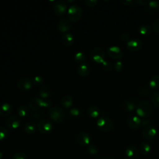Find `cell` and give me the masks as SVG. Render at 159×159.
<instances>
[{
	"label": "cell",
	"mask_w": 159,
	"mask_h": 159,
	"mask_svg": "<svg viewBox=\"0 0 159 159\" xmlns=\"http://www.w3.org/2000/svg\"><path fill=\"white\" fill-rule=\"evenodd\" d=\"M153 106L152 103L147 101L140 102L136 106V113L137 116L142 118H147L153 113Z\"/></svg>",
	"instance_id": "6da1fadb"
},
{
	"label": "cell",
	"mask_w": 159,
	"mask_h": 159,
	"mask_svg": "<svg viewBox=\"0 0 159 159\" xmlns=\"http://www.w3.org/2000/svg\"><path fill=\"white\" fill-rule=\"evenodd\" d=\"M48 114L50 119L57 123L62 122L66 117L65 111L62 108L58 106L51 107L48 110Z\"/></svg>",
	"instance_id": "7a4b0ae2"
},
{
	"label": "cell",
	"mask_w": 159,
	"mask_h": 159,
	"mask_svg": "<svg viewBox=\"0 0 159 159\" xmlns=\"http://www.w3.org/2000/svg\"><path fill=\"white\" fill-rule=\"evenodd\" d=\"M96 124L100 130L105 132L112 130L114 127V123L112 120L108 117L104 116L100 117L97 120Z\"/></svg>",
	"instance_id": "3957f363"
},
{
	"label": "cell",
	"mask_w": 159,
	"mask_h": 159,
	"mask_svg": "<svg viewBox=\"0 0 159 159\" xmlns=\"http://www.w3.org/2000/svg\"><path fill=\"white\" fill-rule=\"evenodd\" d=\"M68 18L73 22H78L82 15V10L81 7L76 4L70 6L68 10L67 11Z\"/></svg>",
	"instance_id": "277c9868"
},
{
	"label": "cell",
	"mask_w": 159,
	"mask_h": 159,
	"mask_svg": "<svg viewBox=\"0 0 159 159\" xmlns=\"http://www.w3.org/2000/svg\"><path fill=\"white\" fill-rule=\"evenodd\" d=\"M91 58L98 63H102L105 60V52L99 47L93 48L91 52Z\"/></svg>",
	"instance_id": "5b68a950"
},
{
	"label": "cell",
	"mask_w": 159,
	"mask_h": 159,
	"mask_svg": "<svg viewBox=\"0 0 159 159\" xmlns=\"http://www.w3.org/2000/svg\"><path fill=\"white\" fill-rule=\"evenodd\" d=\"M37 129L42 134H48L52 131L53 125L50 120L42 119L37 124Z\"/></svg>",
	"instance_id": "8992f818"
},
{
	"label": "cell",
	"mask_w": 159,
	"mask_h": 159,
	"mask_svg": "<svg viewBox=\"0 0 159 159\" xmlns=\"http://www.w3.org/2000/svg\"><path fill=\"white\" fill-rule=\"evenodd\" d=\"M157 130L155 127L152 125H150L143 129L142 132V135L144 139L147 141H150L153 140L156 136Z\"/></svg>",
	"instance_id": "52a82bcc"
},
{
	"label": "cell",
	"mask_w": 159,
	"mask_h": 159,
	"mask_svg": "<svg viewBox=\"0 0 159 159\" xmlns=\"http://www.w3.org/2000/svg\"><path fill=\"white\" fill-rule=\"evenodd\" d=\"M53 9L55 13L58 16H62L67 11V4L65 1H57L55 2L53 6Z\"/></svg>",
	"instance_id": "ba28073f"
},
{
	"label": "cell",
	"mask_w": 159,
	"mask_h": 159,
	"mask_svg": "<svg viewBox=\"0 0 159 159\" xmlns=\"http://www.w3.org/2000/svg\"><path fill=\"white\" fill-rule=\"evenodd\" d=\"M20 119L16 116H12L9 117L6 120V125L8 129L15 130L19 128L20 125Z\"/></svg>",
	"instance_id": "9c48e42d"
},
{
	"label": "cell",
	"mask_w": 159,
	"mask_h": 159,
	"mask_svg": "<svg viewBox=\"0 0 159 159\" xmlns=\"http://www.w3.org/2000/svg\"><path fill=\"white\" fill-rule=\"evenodd\" d=\"M107 53L110 57L119 60L123 57V52L117 46H111L107 49Z\"/></svg>",
	"instance_id": "30bf717a"
},
{
	"label": "cell",
	"mask_w": 159,
	"mask_h": 159,
	"mask_svg": "<svg viewBox=\"0 0 159 159\" xmlns=\"http://www.w3.org/2000/svg\"><path fill=\"white\" fill-rule=\"evenodd\" d=\"M142 46V41L139 39H132L127 42V48L132 52L139 50Z\"/></svg>",
	"instance_id": "8fae6325"
},
{
	"label": "cell",
	"mask_w": 159,
	"mask_h": 159,
	"mask_svg": "<svg viewBox=\"0 0 159 159\" xmlns=\"http://www.w3.org/2000/svg\"><path fill=\"white\" fill-rule=\"evenodd\" d=\"M17 87L22 91H27L32 87V82L28 78H22L17 81Z\"/></svg>",
	"instance_id": "7c38bea8"
},
{
	"label": "cell",
	"mask_w": 159,
	"mask_h": 159,
	"mask_svg": "<svg viewBox=\"0 0 159 159\" xmlns=\"http://www.w3.org/2000/svg\"><path fill=\"white\" fill-rule=\"evenodd\" d=\"M77 142L82 146H88L90 144L91 138L88 134L86 132H80L76 136Z\"/></svg>",
	"instance_id": "4fadbf2b"
},
{
	"label": "cell",
	"mask_w": 159,
	"mask_h": 159,
	"mask_svg": "<svg viewBox=\"0 0 159 159\" xmlns=\"http://www.w3.org/2000/svg\"><path fill=\"white\" fill-rule=\"evenodd\" d=\"M127 124L131 129H137L141 125V118L138 116H131L127 120Z\"/></svg>",
	"instance_id": "5bb4252c"
},
{
	"label": "cell",
	"mask_w": 159,
	"mask_h": 159,
	"mask_svg": "<svg viewBox=\"0 0 159 159\" xmlns=\"http://www.w3.org/2000/svg\"><path fill=\"white\" fill-rule=\"evenodd\" d=\"M77 71L81 76L86 77L89 75L91 72V67L88 63H83L78 66Z\"/></svg>",
	"instance_id": "9a60e30c"
},
{
	"label": "cell",
	"mask_w": 159,
	"mask_h": 159,
	"mask_svg": "<svg viewBox=\"0 0 159 159\" xmlns=\"http://www.w3.org/2000/svg\"><path fill=\"white\" fill-rule=\"evenodd\" d=\"M71 29V24L69 20L66 18L60 19L58 23V30L60 32L66 33Z\"/></svg>",
	"instance_id": "2e32d148"
},
{
	"label": "cell",
	"mask_w": 159,
	"mask_h": 159,
	"mask_svg": "<svg viewBox=\"0 0 159 159\" xmlns=\"http://www.w3.org/2000/svg\"><path fill=\"white\" fill-rule=\"evenodd\" d=\"M125 153L127 158L130 159H135L138 157L139 150L134 145H129L126 148Z\"/></svg>",
	"instance_id": "e0dca14e"
},
{
	"label": "cell",
	"mask_w": 159,
	"mask_h": 159,
	"mask_svg": "<svg viewBox=\"0 0 159 159\" xmlns=\"http://www.w3.org/2000/svg\"><path fill=\"white\" fill-rule=\"evenodd\" d=\"M12 111V107L9 103H4L0 106V116L6 117Z\"/></svg>",
	"instance_id": "ac0fdd59"
},
{
	"label": "cell",
	"mask_w": 159,
	"mask_h": 159,
	"mask_svg": "<svg viewBox=\"0 0 159 159\" xmlns=\"http://www.w3.org/2000/svg\"><path fill=\"white\" fill-rule=\"evenodd\" d=\"M39 94L41 98L47 99L50 96L51 94V89L47 85H42L40 89Z\"/></svg>",
	"instance_id": "d6986e66"
},
{
	"label": "cell",
	"mask_w": 159,
	"mask_h": 159,
	"mask_svg": "<svg viewBox=\"0 0 159 159\" xmlns=\"http://www.w3.org/2000/svg\"><path fill=\"white\" fill-rule=\"evenodd\" d=\"M37 125L34 122H28L24 125V130L29 134H32L35 132Z\"/></svg>",
	"instance_id": "ffe728a7"
},
{
	"label": "cell",
	"mask_w": 159,
	"mask_h": 159,
	"mask_svg": "<svg viewBox=\"0 0 159 159\" xmlns=\"http://www.w3.org/2000/svg\"><path fill=\"white\" fill-rule=\"evenodd\" d=\"M139 151L140 153L143 155H148L151 151L150 145L147 142H142L139 147Z\"/></svg>",
	"instance_id": "44dd1931"
},
{
	"label": "cell",
	"mask_w": 159,
	"mask_h": 159,
	"mask_svg": "<svg viewBox=\"0 0 159 159\" xmlns=\"http://www.w3.org/2000/svg\"><path fill=\"white\" fill-rule=\"evenodd\" d=\"M149 88L152 89H156L159 88V75L152 76L148 83Z\"/></svg>",
	"instance_id": "7402d4cb"
},
{
	"label": "cell",
	"mask_w": 159,
	"mask_h": 159,
	"mask_svg": "<svg viewBox=\"0 0 159 159\" xmlns=\"http://www.w3.org/2000/svg\"><path fill=\"white\" fill-rule=\"evenodd\" d=\"M152 32V27L148 24L140 25L139 27V32L142 35H149Z\"/></svg>",
	"instance_id": "603a6c76"
},
{
	"label": "cell",
	"mask_w": 159,
	"mask_h": 159,
	"mask_svg": "<svg viewBox=\"0 0 159 159\" xmlns=\"http://www.w3.org/2000/svg\"><path fill=\"white\" fill-rule=\"evenodd\" d=\"M88 115L93 117V118H96L98 117L101 113V111L99 108H98L96 106H91L88 109Z\"/></svg>",
	"instance_id": "cb8c5ba5"
},
{
	"label": "cell",
	"mask_w": 159,
	"mask_h": 159,
	"mask_svg": "<svg viewBox=\"0 0 159 159\" xmlns=\"http://www.w3.org/2000/svg\"><path fill=\"white\" fill-rule=\"evenodd\" d=\"M73 37L71 34L65 33L63 35L62 42L65 45L67 46H70L73 43Z\"/></svg>",
	"instance_id": "d4e9b609"
},
{
	"label": "cell",
	"mask_w": 159,
	"mask_h": 159,
	"mask_svg": "<svg viewBox=\"0 0 159 159\" xmlns=\"http://www.w3.org/2000/svg\"><path fill=\"white\" fill-rule=\"evenodd\" d=\"M29 107L34 112L39 111V109H40V106L39 102V98L32 99L29 102Z\"/></svg>",
	"instance_id": "484cf974"
},
{
	"label": "cell",
	"mask_w": 159,
	"mask_h": 159,
	"mask_svg": "<svg viewBox=\"0 0 159 159\" xmlns=\"http://www.w3.org/2000/svg\"><path fill=\"white\" fill-rule=\"evenodd\" d=\"M61 105L65 108L70 107L73 104V99L72 98L68 95L65 96L62 98L61 100Z\"/></svg>",
	"instance_id": "4316f807"
},
{
	"label": "cell",
	"mask_w": 159,
	"mask_h": 159,
	"mask_svg": "<svg viewBox=\"0 0 159 159\" xmlns=\"http://www.w3.org/2000/svg\"><path fill=\"white\" fill-rule=\"evenodd\" d=\"M148 9L151 12H154L159 9V1H150L148 4Z\"/></svg>",
	"instance_id": "83f0119b"
},
{
	"label": "cell",
	"mask_w": 159,
	"mask_h": 159,
	"mask_svg": "<svg viewBox=\"0 0 159 159\" xmlns=\"http://www.w3.org/2000/svg\"><path fill=\"white\" fill-rule=\"evenodd\" d=\"M152 104L155 107H159V92L155 91L150 95Z\"/></svg>",
	"instance_id": "f1b7e54d"
},
{
	"label": "cell",
	"mask_w": 159,
	"mask_h": 159,
	"mask_svg": "<svg viewBox=\"0 0 159 159\" xmlns=\"http://www.w3.org/2000/svg\"><path fill=\"white\" fill-rule=\"evenodd\" d=\"M123 107L127 111H133L136 109V106L135 103L129 100L124 101V102L123 103Z\"/></svg>",
	"instance_id": "f546056e"
},
{
	"label": "cell",
	"mask_w": 159,
	"mask_h": 159,
	"mask_svg": "<svg viewBox=\"0 0 159 159\" xmlns=\"http://www.w3.org/2000/svg\"><path fill=\"white\" fill-rule=\"evenodd\" d=\"M17 112L20 117H24L27 116L29 113V107L25 105H22L18 108Z\"/></svg>",
	"instance_id": "4dcf8cb0"
},
{
	"label": "cell",
	"mask_w": 159,
	"mask_h": 159,
	"mask_svg": "<svg viewBox=\"0 0 159 159\" xmlns=\"http://www.w3.org/2000/svg\"><path fill=\"white\" fill-rule=\"evenodd\" d=\"M85 58H86V57H85L84 54L81 52H78L76 53V54L75 55V57H74L75 61L77 63H83L84 61Z\"/></svg>",
	"instance_id": "1f68e13d"
},
{
	"label": "cell",
	"mask_w": 159,
	"mask_h": 159,
	"mask_svg": "<svg viewBox=\"0 0 159 159\" xmlns=\"http://www.w3.org/2000/svg\"><path fill=\"white\" fill-rule=\"evenodd\" d=\"M39 102L40 107H49L52 105L51 101L48 99H43V98H39Z\"/></svg>",
	"instance_id": "d6a6232c"
},
{
	"label": "cell",
	"mask_w": 159,
	"mask_h": 159,
	"mask_svg": "<svg viewBox=\"0 0 159 159\" xmlns=\"http://www.w3.org/2000/svg\"><path fill=\"white\" fill-rule=\"evenodd\" d=\"M150 88H147V86H142L139 88V94L140 95V96H148L150 93Z\"/></svg>",
	"instance_id": "836d02e7"
},
{
	"label": "cell",
	"mask_w": 159,
	"mask_h": 159,
	"mask_svg": "<svg viewBox=\"0 0 159 159\" xmlns=\"http://www.w3.org/2000/svg\"><path fill=\"white\" fill-rule=\"evenodd\" d=\"M9 134V131L7 130V128L0 126V141L4 140Z\"/></svg>",
	"instance_id": "e575fe53"
},
{
	"label": "cell",
	"mask_w": 159,
	"mask_h": 159,
	"mask_svg": "<svg viewBox=\"0 0 159 159\" xmlns=\"http://www.w3.org/2000/svg\"><path fill=\"white\" fill-rule=\"evenodd\" d=\"M124 68V64L120 60H117L114 64V68L116 71H121Z\"/></svg>",
	"instance_id": "d590c367"
},
{
	"label": "cell",
	"mask_w": 159,
	"mask_h": 159,
	"mask_svg": "<svg viewBox=\"0 0 159 159\" xmlns=\"http://www.w3.org/2000/svg\"><path fill=\"white\" fill-rule=\"evenodd\" d=\"M88 152L91 154V155H95L96 153H98V149L96 147V145H93V144H89L88 145Z\"/></svg>",
	"instance_id": "8d00e7d4"
},
{
	"label": "cell",
	"mask_w": 159,
	"mask_h": 159,
	"mask_svg": "<svg viewBox=\"0 0 159 159\" xmlns=\"http://www.w3.org/2000/svg\"><path fill=\"white\" fill-rule=\"evenodd\" d=\"M102 66L103 68L106 71H111L112 68V64L110 61L107 60H104L102 63Z\"/></svg>",
	"instance_id": "74e56055"
},
{
	"label": "cell",
	"mask_w": 159,
	"mask_h": 159,
	"mask_svg": "<svg viewBox=\"0 0 159 159\" xmlns=\"http://www.w3.org/2000/svg\"><path fill=\"white\" fill-rule=\"evenodd\" d=\"M32 82L35 85H42L43 83V80L42 77L40 76H36L34 78Z\"/></svg>",
	"instance_id": "f35d334b"
},
{
	"label": "cell",
	"mask_w": 159,
	"mask_h": 159,
	"mask_svg": "<svg viewBox=\"0 0 159 159\" xmlns=\"http://www.w3.org/2000/svg\"><path fill=\"white\" fill-rule=\"evenodd\" d=\"M13 159H27V157L23 153L17 152L14 155Z\"/></svg>",
	"instance_id": "ab89813d"
},
{
	"label": "cell",
	"mask_w": 159,
	"mask_h": 159,
	"mask_svg": "<svg viewBox=\"0 0 159 159\" xmlns=\"http://www.w3.org/2000/svg\"><path fill=\"white\" fill-rule=\"evenodd\" d=\"M152 27L155 32L159 34V19L155 20V21L153 22Z\"/></svg>",
	"instance_id": "60d3db41"
},
{
	"label": "cell",
	"mask_w": 159,
	"mask_h": 159,
	"mask_svg": "<svg viewBox=\"0 0 159 159\" xmlns=\"http://www.w3.org/2000/svg\"><path fill=\"white\" fill-rule=\"evenodd\" d=\"M151 120L147 118H142L141 119V125L142 126H148L151 125Z\"/></svg>",
	"instance_id": "b9f144b4"
},
{
	"label": "cell",
	"mask_w": 159,
	"mask_h": 159,
	"mask_svg": "<svg viewBox=\"0 0 159 159\" xmlns=\"http://www.w3.org/2000/svg\"><path fill=\"white\" fill-rule=\"evenodd\" d=\"M98 1L97 0H86L85 3L89 7H94L97 5Z\"/></svg>",
	"instance_id": "7bdbcfd3"
},
{
	"label": "cell",
	"mask_w": 159,
	"mask_h": 159,
	"mask_svg": "<svg viewBox=\"0 0 159 159\" xmlns=\"http://www.w3.org/2000/svg\"><path fill=\"white\" fill-rule=\"evenodd\" d=\"M70 114L73 116H78L80 114V111L76 108H72L70 110Z\"/></svg>",
	"instance_id": "ee69618b"
},
{
	"label": "cell",
	"mask_w": 159,
	"mask_h": 159,
	"mask_svg": "<svg viewBox=\"0 0 159 159\" xmlns=\"http://www.w3.org/2000/svg\"><path fill=\"white\" fill-rule=\"evenodd\" d=\"M120 39L122 41L127 42L130 40V35L127 33H123L120 35Z\"/></svg>",
	"instance_id": "f6af8a7d"
},
{
	"label": "cell",
	"mask_w": 159,
	"mask_h": 159,
	"mask_svg": "<svg viewBox=\"0 0 159 159\" xmlns=\"http://www.w3.org/2000/svg\"><path fill=\"white\" fill-rule=\"evenodd\" d=\"M121 2L124 4V5H133L135 3V1H133V0H122Z\"/></svg>",
	"instance_id": "bcb514c9"
},
{
	"label": "cell",
	"mask_w": 159,
	"mask_h": 159,
	"mask_svg": "<svg viewBox=\"0 0 159 159\" xmlns=\"http://www.w3.org/2000/svg\"><path fill=\"white\" fill-rule=\"evenodd\" d=\"M149 0H136L135 3L140 5H148L149 3Z\"/></svg>",
	"instance_id": "7dc6e473"
},
{
	"label": "cell",
	"mask_w": 159,
	"mask_h": 159,
	"mask_svg": "<svg viewBox=\"0 0 159 159\" xmlns=\"http://www.w3.org/2000/svg\"><path fill=\"white\" fill-rule=\"evenodd\" d=\"M32 116L34 118V119H39L41 116V112L40 111H34V112L32 114Z\"/></svg>",
	"instance_id": "c3c4849f"
},
{
	"label": "cell",
	"mask_w": 159,
	"mask_h": 159,
	"mask_svg": "<svg viewBox=\"0 0 159 159\" xmlns=\"http://www.w3.org/2000/svg\"><path fill=\"white\" fill-rule=\"evenodd\" d=\"M2 158V154L1 153V152L0 151V159H1Z\"/></svg>",
	"instance_id": "681fc988"
},
{
	"label": "cell",
	"mask_w": 159,
	"mask_h": 159,
	"mask_svg": "<svg viewBox=\"0 0 159 159\" xmlns=\"http://www.w3.org/2000/svg\"><path fill=\"white\" fill-rule=\"evenodd\" d=\"M105 159H114V158H111V157H108V158H105Z\"/></svg>",
	"instance_id": "f907efd6"
}]
</instances>
